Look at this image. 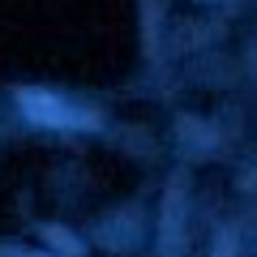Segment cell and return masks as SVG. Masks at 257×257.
I'll return each instance as SVG.
<instances>
[{
    "label": "cell",
    "mask_w": 257,
    "mask_h": 257,
    "mask_svg": "<svg viewBox=\"0 0 257 257\" xmlns=\"http://www.w3.org/2000/svg\"><path fill=\"white\" fill-rule=\"evenodd\" d=\"M22 103H26V111L35 120H43V124H77V111H69L64 103H56L52 94H22Z\"/></svg>",
    "instance_id": "obj_1"
}]
</instances>
